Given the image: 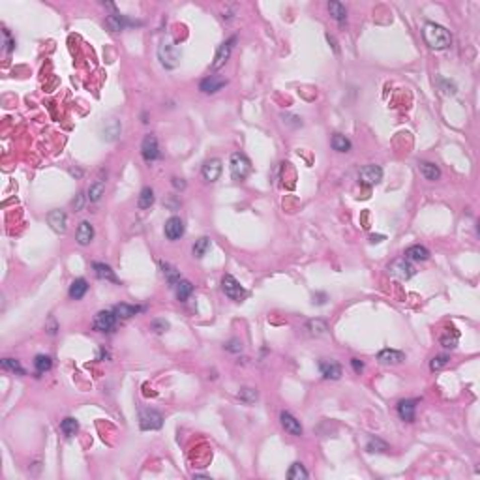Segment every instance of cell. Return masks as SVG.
Masks as SVG:
<instances>
[{
    "label": "cell",
    "instance_id": "obj_15",
    "mask_svg": "<svg viewBox=\"0 0 480 480\" xmlns=\"http://www.w3.org/2000/svg\"><path fill=\"white\" fill-rule=\"evenodd\" d=\"M223 87H225V79H221V77L218 75L206 77V79H203V81L199 83V90L203 94H216V92L221 90Z\"/></svg>",
    "mask_w": 480,
    "mask_h": 480
},
{
    "label": "cell",
    "instance_id": "obj_32",
    "mask_svg": "<svg viewBox=\"0 0 480 480\" xmlns=\"http://www.w3.org/2000/svg\"><path fill=\"white\" fill-rule=\"evenodd\" d=\"M330 144H332V148H334L336 152H349L351 150V141L345 137V135H342V133L332 135Z\"/></svg>",
    "mask_w": 480,
    "mask_h": 480
},
{
    "label": "cell",
    "instance_id": "obj_30",
    "mask_svg": "<svg viewBox=\"0 0 480 480\" xmlns=\"http://www.w3.org/2000/svg\"><path fill=\"white\" fill-rule=\"evenodd\" d=\"M144 308H141V306H130V304H117L115 306V313H117V317H120V319H130L131 315H135L137 311H143Z\"/></svg>",
    "mask_w": 480,
    "mask_h": 480
},
{
    "label": "cell",
    "instance_id": "obj_12",
    "mask_svg": "<svg viewBox=\"0 0 480 480\" xmlns=\"http://www.w3.org/2000/svg\"><path fill=\"white\" fill-rule=\"evenodd\" d=\"M234 43H236V38H231L229 41L221 43L220 47H218V53H216L214 62H212V69H220L221 66H225V62L229 60V56H231V51H233Z\"/></svg>",
    "mask_w": 480,
    "mask_h": 480
},
{
    "label": "cell",
    "instance_id": "obj_45",
    "mask_svg": "<svg viewBox=\"0 0 480 480\" xmlns=\"http://www.w3.org/2000/svg\"><path fill=\"white\" fill-rule=\"evenodd\" d=\"M4 43H6V53H12L15 49V41L12 40V34L8 28H4Z\"/></svg>",
    "mask_w": 480,
    "mask_h": 480
},
{
    "label": "cell",
    "instance_id": "obj_20",
    "mask_svg": "<svg viewBox=\"0 0 480 480\" xmlns=\"http://www.w3.org/2000/svg\"><path fill=\"white\" fill-rule=\"evenodd\" d=\"M105 25H107V28H109L111 32H120V30H124V28L130 25V21L120 14H111L105 17Z\"/></svg>",
    "mask_w": 480,
    "mask_h": 480
},
{
    "label": "cell",
    "instance_id": "obj_13",
    "mask_svg": "<svg viewBox=\"0 0 480 480\" xmlns=\"http://www.w3.org/2000/svg\"><path fill=\"white\" fill-rule=\"evenodd\" d=\"M47 221L49 225H51V229L55 231V233H66V225H68V216H66V212L64 210H51V212L47 214Z\"/></svg>",
    "mask_w": 480,
    "mask_h": 480
},
{
    "label": "cell",
    "instance_id": "obj_2",
    "mask_svg": "<svg viewBox=\"0 0 480 480\" xmlns=\"http://www.w3.org/2000/svg\"><path fill=\"white\" fill-rule=\"evenodd\" d=\"M182 53L173 41H162L158 45V60L165 69H175L180 64Z\"/></svg>",
    "mask_w": 480,
    "mask_h": 480
},
{
    "label": "cell",
    "instance_id": "obj_4",
    "mask_svg": "<svg viewBox=\"0 0 480 480\" xmlns=\"http://www.w3.org/2000/svg\"><path fill=\"white\" fill-rule=\"evenodd\" d=\"M231 177L234 180H244L248 179V175L252 173V162L248 159L246 154L242 152H234L231 154Z\"/></svg>",
    "mask_w": 480,
    "mask_h": 480
},
{
    "label": "cell",
    "instance_id": "obj_28",
    "mask_svg": "<svg viewBox=\"0 0 480 480\" xmlns=\"http://www.w3.org/2000/svg\"><path fill=\"white\" fill-rule=\"evenodd\" d=\"M329 12L340 25H343L347 21V10H345L342 2H329Z\"/></svg>",
    "mask_w": 480,
    "mask_h": 480
},
{
    "label": "cell",
    "instance_id": "obj_34",
    "mask_svg": "<svg viewBox=\"0 0 480 480\" xmlns=\"http://www.w3.org/2000/svg\"><path fill=\"white\" fill-rule=\"evenodd\" d=\"M51 366H53V358L49 357V355H38V357L34 358V368L38 373H45V371L51 370Z\"/></svg>",
    "mask_w": 480,
    "mask_h": 480
},
{
    "label": "cell",
    "instance_id": "obj_18",
    "mask_svg": "<svg viewBox=\"0 0 480 480\" xmlns=\"http://www.w3.org/2000/svg\"><path fill=\"white\" fill-rule=\"evenodd\" d=\"M415 409H417V399H402L398 404V417L402 420L413 422L415 420Z\"/></svg>",
    "mask_w": 480,
    "mask_h": 480
},
{
    "label": "cell",
    "instance_id": "obj_8",
    "mask_svg": "<svg viewBox=\"0 0 480 480\" xmlns=\"http://www.w3.org/2000/svg\"><path fill=\"white\" fill-rule=\"evenodd\" d=\"M358 180L364 186H375L383 180V169L379 165H364L362 169L358 171Z\"/></svg>",
    "mask_w": 480,
    "mask_h": 480
},
{
    "label": "cell",
    "instance_id": "obj_7",
    "mask_svg": "<svg viewBox=\"0 0 480 480\" xmlns=\"http://www.w3.org/2000/svg\"><path fill=\"white\" fill-rule=\"evenodd\" d=\"M92 325H94V330H98V332H111L117 325V313L109 311V309H102L96 313Z\"/></svg>",
    "mask_w": 480,
    "mask_h": 480
},
{
    "label": "cell",
    "instance_id": "obj_11",
    "mask_svg": "<svg viewBox=\"0 0 480 480\" xmlns=\"http://www.w3.org/2000/svg\"><path fill=\"white\" fill-rule=\"evenodd\" d=\"M221 169H223L221 159L210 158V159H206V162H205V165H203L201 173H203V179H205V180H208V182H216V180L220 179Z\"/></svg>",
    "mask_w": 480,
    "mask_h": 480
},
{
    "label": "cell",
    "instance_id": "obj_21",
    "mask_svg": "<svg viewBox=\"0 0 480 480\" xmlns=\"http://www.w3.org/2000/svg\"><path fill=\"white\" fill-rule=\"evenodd\" d=\"M405 259L409 261H428L430 259V250L420 244H415V246H409L405 250Z\"/></svg>",
    "mask_w": 480,
    "mask_h": 480
},
{
    "label": "cell",
    "instance_id": "obj_9",
    "mask_svg": "<svg viewBox=\"0 0 480 480\" xmlns=\"http://www.w3.org/2000/svg\"><path fill=\"white\" fill-rule=\"evenodd\" d=\"M141 154H143L144 162H154L159 158V146H158V139L154 135H146L141 143Z\"/></svg>",
    "mask_w": 480,
    "mask_h": 480
},
{
    "label": "cell",
    "instance_id": "obj_24",
    "mask_svg": "<svg viewBox=\"0 0 480 480\" xmlns=\"http://www.w3.org/2000/svg\"><path fill=\"white\" fill-rule=\"evenodd\" d=\"M306 330H308L309 336H325L327 334V330H329V327H327V323L323 321V319H311V321L306 323Z\"/></svg>",
    "mask_w": 480,
    "mask_h": 480
},
{
    "label": "cell",
    "instance_id": "obj_5",
    "mask_svg": "<svg viewBox=\"0 0 480 480\" xmlns=\"http://www.w3.org/2000/svg\"><path fill=\"white\" fill-rule=\"evenodd\" d=\"M139 426L144 432H150V430H159L164 426V417L162 413H158L156 409H143L139 413Z\"/></svg>",
    "mask_w": 480,
    "mask_h": 480
},
{
    "label": "cell",
    "instance_id": "obj_29",
    "mask_svg": "<svg viewBox=\"0 0 480 480\" xmlns=\"http://www.w3.org/2000/svg\"><path fill=\"white\" fill-rule=\"evenodd\" d=\"M154 201H156V197H154V190L152 188H143L141 190V193H139V199H137V206L139 208H150L152 205H154Z\"/></svg>",
    "mask_w": 480,
    "mask_h": 480
},
{
    "label": "cell",
    "instance_id": "obj_48",
    "mask_svg": "<svg viewBox=\"0 0 480 480\" xmlns=\"http://www.w3.org/2000/svg\"><path fill=\"white\" fill-rule=\"evenodd\" d=\"M173 186H175L177 190H184V188H186V182H184L182 179H177V177H175V179H173Z\"/></svg>",
    "mask_w": 480,
    "mask_h": 480
},
{
    "label": "cell",
    "instance_id": "obj_49",
    "mask_svg": "<svg viewBox=\"0 0 480 480\" xmlns=\"http://www.w3.org/2000/svg\"><path fill=\"white\" fill-rule=\"evenodd\" d=\"M73 206H75V210H81L83 208V195H77V201H73Z\"/></svg>",
    "mask_w": 480,
    "mask_h": 480
},
{
    "label": "cell",
    "instance_id": "obj_3",
    "mask_svg": "<svg viewBox=\"0 0 480 480\" xmlns=\"http://www.w3.org/2000/svg\"><path fill=\"white\" fill-rule=\"evenodd\" d=\"M386 270H388V274H390L392 278H398V280L402 281L411 280L413 276L417 274V270H415V267L411 265V261L405 259V257H398V259H394L392 263H388Z\"/></svg>",
    "mask_w": 480,
    "mask_h": 480
},
{
    "label": "cell",
    "instance_id": "obj_40",
    "mask_svg": "<svg viewBox=\"0 0 480 480\" xmlns=\"http://www.w3.org/2000/svg\"><path fill=\"white\" fill-rule=\"evenodd\" d=\"M448 362H450V357H446V355L433 357L432 362H430V370H432V371H441L443 368H446V366H448Z\"/></svg>",
    "mask_w": 480,
    "mask_h": 480
},
{
    "label": "cell",
    "instance_id": "obj_35",
    "mask_svg": "<svg viewBox=\"0 0 480 480\" xmlns=\"http://www.w3.org/2000/svg\"><path fill=\"white\" fill-rule=\"evenodd\" d=\"M103 192H105V184H103L102 180H98V182H94V184H90V188H89V201H90V203H98V201L102 199Z\"/></svg>",
    "mask_w": 480,
    "mask_h": 480
},
{
    "label": "cell",
    "instance_id": "obj_36",
    "mask_svg": "<svg viewBox=\"0 0 480 480\" xmlns=\"http://www.w3.org/2000/svg\"><path fill=\"white\" fill-rule=\"evenodd\" d=\"M287 478L289 480H304V478H308V471L304 469L302 463H293L287 471Z\"/></svg>",
    "mask_w": 480,
    "mask_h": 480
},
{
    "label": "cell",
    "instance_id": "obj_31",
    "mask_svg": "<svg viewBox=\"0 0 480 480\" xmlns=\"http://www.w3.org/2000/svg\"><path fill=\"white\" fill-rule=\"evenodd\" d=\"M175 293H177V298L182 302L188 300V296L193 293V285L188 280H180L177 285H175Z\"/></svg>",
    "mask_w": 480,
    "mask_h": 480
},
{
    "label": "cell",
    "instance_id": "obj_22",
    "mask_svg": "<svg viewBox=\"0 0 480 480\" xmlns=\"http://www.w3.org/2000/svg\"><path fill=\"white\" fill-rule=\"evenodd\" d=\"M159 267H162V272H164L165 280L169 281V285H171V287H175V285H177V283L182 280V278H180V272L175 267H173L171 263L159 261Z\"/></svg>",
    "mask_w": 480,
    "mask_h": 480
},
{
    "label": "cell",
    "instance_id": "obj_33",
    "mask_svg": "<svg viewBox=\"0 0 480 480\" xmlns=\"http://www.w3.org/2000/svg\"><path fill=\"white\" fill-rule=\"evenodd\" d=\"M208 248H210V238L208 236H201L199 240H195V244H193L192 252L195 257H205L206 252H208Z\"/></svg>",
    "mask_w": 480,
    "mask_h": 480
},
{
    "label": "cell",
    "instance_id": "obj_43",
    "mask_svg": "<svg viewBox=\"0 0 480 480\" xmlns=\"http://www.w3.org/2000/svg\"><path fill=\"white\" fill-rule=\"evenodd\" d=\"M167 329H169V323L165 321V319H156V321H152V330H156L158 334H164Z\"/></svg>",
    "mask_w": 480,
    "mask_h": 480
},
{
    "label": "cell",
    "instance_id": "obj_1",
    "mask_svg": "<svg viewBox=\"0 0 480 480\" xmlns=\"http://www.w3.org/2000/svg\"><path fill=\"white\" fill-rule=\"evenodd\" d=\"M422 36H424L428 47L435 49V51H445V49H448L450 43H452L450 32H448L445 27L437 25V23H426L424 30H422Z\"/></svg>",
    "mask_w": 480,
    "mask_h": 480
},
{
    "label": "cell",
    "instance_id": "obj_38",
    "mask_svg": "<svg viewBox=\"0 0 480 480\" xmlns=\"http://www.w3.org/2000/svg\"><path fill=\"white\" fill-rule=\"evenodd\" d=\"M238 398L244 402L246 405H252V404H255L257 402V392L254 390V388H250V386H244V388H240V392H238Z\"/></svg>",
    "mask_w": 480,
    "mask_h": 480
},
{
    "label": "cell",
    "instance_id": "obj_37",
    "mask_svg": "<svg viewBox=\"0 0 480 480\" xmlns=\"http://www.w3.org/2000/svg\"><path fill=\"white\" fill-rule=\"evenodd\" d=\"M60 430L66 437H71V435H75V432L79 430V422H77L75 419L68 417V419H64L60 422Z\"/></svg>",
    "mask_w": 480,
    "mask_h": 480
},
{
    "label": "cell",
    "instance_id": "obj_17",
    "mask_svg": "<svg viewBox=\"0 0 480 480\" xmlns=\"http://www.w3.org/2000/svg\"><path fill=\"white\" fill-rule=\"evenodd\" d=\"M377 360L381 364H402L405 360V353H402V351H396V349H383L379 351L377 355Z\"/></svg>",
    "mask_w": 480,
    "mask_h": 480
},
{
    "label": "cell",
    "instance_id": "obj_25",
    "mask_svg": "<svg viewBox=\"0 0 480 480\" xmlns=\"http://www.w3.org/2000/svg\"><path fill=\"white\" fill-rule=\"evenodd\" d=\"M420 173L424 175L426 180H432V182L439 180L441 177V169L432 162H420Z\"/></svg>",
    "mask_w": 480,
    "mask_h": 480
},
{
    "label": "cell",
    "instance_id": "obj_47",
    "mask_svg": "<svg viewBox=\"0 0 480 480\" xmlns=\"http://www.w3.org/2000/svg\"><path fill=\"white\" fill-rule=\"evenodd\" d=\"M351 366H353V370L357 371V373H360V371L364 370V364L358 360V358H351Z\"/></svg>",
    "mask_w": 480,
    "mask_h": 480
},
{
    "label": "cell",
    "instance_id": "obj_39",
    "mask_svg": "<svg viewBox=\"0 0 480 480\" xmlns=\"http://www.w3.org/2000/svg\"><path fill=\"white\" fill-rule=\"evenodd\" d=\"M2 368L8 371H14V373H19V375H25L23 366H21L19 360H15V358H4V360H2Z\"/></svg>",
    "mask_w": 480,
    "mask_h": 480
},
{
    "label": "cell",
    "instance_id": "obj_26",
    "mask_svg": "<svg viewBox=\"0 0 480 480\" xmlns=\"http://www.w3.org/2000/svg\"><path fill=\"white\" fill-rule=\"evenodd\" d=\"M87 291H89V283H87V280H83V278L75 280L69 285V296H71L73 300H81L83 296L87 295Z\"/></svg>",
    "mask_w": 480,
    "mask_h": 480
},
{
    "label": "cell",
    "instance_id": "obj_46",
    "mask_svg": "<svg viewBox=\"0 0 480 480\" xmlns=\"http://www.w3.org/2000/svg\"><path fill=\"white\" fill-rule=\"evenodd\" d=\"M227 351H231V353H240L242 351V343L238 342V340H231V342L225 345Z\"/></svg>",
    "mask_w": 480,
    "mask_h": 480
},
{
    "label": "cell",
    "instance_id": "obj_19",
    "mask_svg": "<svg viewBox=\"0 0 480 480\" xmlns=\"http://www.w3.org/2000/svg\"><path fill=\"white\" fill-rule=\"evenodd\" d=\"M92 238H94V227L90 225L89 221H81L77 227V242L81 246H89Z\"/></svg>",
    "mask_w": 480,
    "mask_h": 480
},
{
    "label": "cell",
    "instance_id": "obj_16",
    "mask_svg": "<svg viewBox=\"0 0 480 480\" xmlns=\"http://www.w3.org/2000/svg\"><path fill=\"white\" fill-rule=\"evenodd\" d=\"M319 370H321L323 377L332 379V381L342 377V366L336 360H321L319 362Z\"/></svg>",
    "mask_w": 480,
    "mask_h": 480
},
{
    "label": "cell",
    "instance_id": "obj_41",
    "mask_svg": "<svg viewBox=\"0 0 480 480\" xmlns=\"http://www.w3.org/2000/svg\"><path fill=\"white\" fill-rule=\"evenodd\" d=\"M366 450H368V452H386V450H388V445L381 439H370Z\"/></svg>",
    "mask_w": 480,
    "mask_h": 480
},
{
    "label": "cell",
    "instance_id": "obj_27",
    "mask_svg": "<svg viewBox=\"0 0 480 480\" xmlns=\"http://www.w3.org/2000/svg\"><path fill=\"white\" fill-rule=\"evenodd\" d=\"M92 268H94V274H96L100 280L117 281V276H115V272L111 270L109 265H105V263H94V265H92Z\"/></svg>",
    "mask_w": 480,
    "mask_h": 480
},
{
    "label": "cell",
    "instance_id": "obj_50",
    "mask_svg": "<svg viewBox=\"0 0 480 480\" xmlns=\"http://www.w3.org/2000/svg\"><path fill=\"white\" fill-rule=\"evenodd\" d=\"M383 238H384V236H381V234H377V236H375V234H371V242H379V240H383Z\"/></svg>",
    "mask_w": 480,
    "mask_h": 480
},
{
    "label": "cell",
    "instance_id": "obj_10",
    "mask_svg": "<svg viewBox=\"0 0 480 480\" xmlns=\"http://www.w3.org/2000/svg\"><path fill=\"white\" fill-rule=\"evenodd\" d=\"M165 236L171 240V242H175V240L182 238V234H184V221L180 220L179 216H171L169 220L165 221Z\"/></svg>",
    "mask_w": 480,
    "mask_h": 480
},
{
    "label": "cell",
    "instance_id": "obj_44",
    "mask_svg": "<svg viewBox=\"0 0 480 480\" xmlns=\"http://www.w3.org/2000/svg\"><path fill=\"white\" fill-rule=\"evenodd\" d=\"M441 343H443V347H446V349H454V347L458 345V334H454L452 338L443 336L441 338Z\"/></svg>",
    "mask_w": 480,
    "mask_h": 480
},
{
    "label": "cell",
    "instance_id": "obj_42",
    "mask_svg": "<svg viewBox=\"0 0 480 480\" xmlns=\"http://www.w3.org/2000/svg\"><path fill=\"white\" fill-rule=\"evenodd\" d=\"M439 85H441L443 94H446V96H454V94H456V85L450 83L448 79H439Z\"/></svg>",
    "mask_w": 480,
    "mask_h": 480
},
{
    "label": "cell",
    "instance_id": "obj_6",
    "mask_svg": "<svg viewBox=\"0 0 480 480\" xmlns=\"http://www.w3.org/2000/svg\"><path fill=\"white\" fill-rule=\"evenodd\" d=\"M221 289H223L225 296H229L231 300H240V298L246 296L244 287H242L238 281H236V278H233L231 274H225L221 278Z\"/></svg>",
    "mask_w": 480,
    "mask_h": 480
},
{
    "label": "cell",
    "instance_id": "obj_14",
    "mask_svg": "<svg viewBox=\"0 0 480 480\" xmlns=\"http://www.w3.org/2000/svg\"><path fill=\"white\" fill-rule=\"evenodd\" d=\"M280 420H281V426H283V430L289 433V435H295V437H300L302 435V426H300V420H296L291 413L283 411L280 415Z\"/></svg>",
    "mask_w": 480,
    "mask_h": 480
},
{
    "label": "cell",
    "instance_id": "obj_23",
    "mask_svg": "<svg viewBox=\"0 0 480 480\" xmlns=\"http://www.w3.org/2000/svg\"><path fill=\"white\" fill-rule=\"evenodd\" d=\"M120 130H122V126H120V122H118L117 118H111L109 122L103 126V139L105 141H115V139L120 135Z\"/></svg>",
    "mask_w": 480,
    "mask_h": 480
}]
</instances>
